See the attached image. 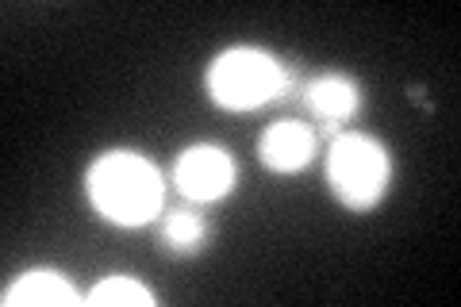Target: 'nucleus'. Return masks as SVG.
<instances>
[{"mask_svg": "<svg viewBox=\"0 0 461 307\" xmlns=\"http://www.w3.org/2000/svg\"><path fill=\"white\" fill-rule=\"evenodd\" d=\"M173 185L185 200H196V203H208V200H220L235 188V158L220 146H189L177 166H173Z\"/></svg>", "mask_w": 461, "mask_h": 307, "instance_id": "4", "label": "nucleus"}, {"mask_svg": "<svg viewBox=\"0 0 461 307\" xmlns=\"http://www.w3.org/2000/svg\"><path fill=\"white\" fill-rule=\"evenodd\" d=\"M357 104H362V89L350 77H342V73H327V77H315L308 85V108L320 120L339 123L346 115H354Z\"/></svg>", "mask_w": 461, "mask_h": 307, "instance_id": "7", "label": "nucleus"}, {"mask_svg": "<svg viewBox=\"0 0 461 307\" xmlns=\"http://www.w3.org/2000/svg\"><path fill=\"white\" fill-rule=\"evenodd\" d=\"M393 158L369 135H339L327 154V185L350 212H369L384 196Z\"/></svg>", "mask_w": 461, "mask_h": 307, "instance_id": "3", "label": "nucleus"}, {"mask_svg": "<svg viewBox=\"0 0 461 307\" xmlns=\"http://www.w3.org/2000/svg\"><path fill=\"white\" fill-rule=\"evenodd\" d=\"M85 303L93 307H154V292L142 288L135 276H104L96 288H89Z\"/></svg>", "mask_w": 461, "mask_h": 307, "instance_id": "9", "label": "nucleus"}, {"mask_svg": "<svg viewBox=\"0 0 461 307\" xmlns=\"http://www.w3.org/2000/svg\"><path fill=\"white\" fill-rule=\"evenodd\" d=\"M89 188L93 208L120 227H142L154 215H162L166 185L162 173L154 169L150 158H142L135 150H108L89 166Z\"/></svg>", "mask_w": 461, "mask_h": 307, "instance_id": "1", "label": "nucleus"}, {"mask_svg": "<svg viewBox=\"0 0 461 307\" xmlns=\"http://www.w3.org/2000/svg\"><path fill=\"white\" fill-rule=\"evenodd\" d=\"M288 89V69L266 50L235 47L223 50L208 69V93L230 112H250L277 100Z\"/></svg>", "mask_w": 461, "mask_h": 307, "instance_id": "2", "label": "nucleus"}, {"mask_svg": "<svg viewBox=\"0 0 461 307\" xmlns=\"http://www.w3.org/2000/svg\"><path fill=\"white\" fill-rule=\"evenodd\" d=\"M162 242H166V250H173V254H196V250H204V242H208L204 215L189 212V208H173L166 215V223H162Z\"/></svg>", "mask_w": 461, "mask_h": 307, "instance_id": "8", "label": "nucleus"}, {"mask_svg": "<svg viewBox=\"0 0 461 307\" xmlns=\"http://www.w3.org/2000/svg\"><path fill=\"white\" fill-rule=\"evenodd\" d=\"M312 154H315V135L296 120L273 123V127H266V135L258 139V158H262L273 173L304 169L312 162Z\"/></svg>", "mask_w": 461, "mask_h": 307, "instance_id": "5", "label": "nucleus"}, {"mask_svg": "<svg viewBox=\"0 0 461 307\" xmlns=\"http://www.w3.org/2000/svg\"><path fill=\"white\" fill-rule=\"evenodd\" d=\"M85 296L54 269L20 273V281L5 292V307H77Z\"/></svg>", "mask_w": 461, "mask_h": 307, "instance_id": "6", "label": "nucleus"}]
</instances>
